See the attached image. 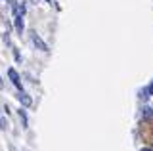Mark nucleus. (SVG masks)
I'll return each instance as SVG.
<instances>
[{
	"instance_id": "obj_3",
	"label": "nucleus",
	"mask_w": 153,
	"mask_h": 151,
	"mask_svg": "<svg viewBox=\"0 0 153 151\" xmlns=\"http://www.w3.org/2000/svg\"><path fill=\"white\" fill-rule=\"evenodd\" d=\"M8 77H10V81L13 82V86H16L17 90H23V88H21V78H19V75H17L16 69L10 67V69H8Z\"/></svg>"
},
{
	"instance_id": "obj_7",
	"label": "nucleus",
	"mask_w": 153,
	"mask_h": 151,
	"mask_svg": "<svg viewBox=\"0 0 153 151\" xmlns=\"http://www.w3.org/2000/svg\"><path fill=\"white\" fill-rule=\"evenodd\" d=\"M19 119H21L23 128H27V113H25V109H23V105L19 107Z\"/></svg>"
},
{
	"instance_id": "obj_4",
	"label": "nucleus",
	"mask_w": 153,
	"mask_h": 151,
	"mask_svg": "<svg viewBox=\"0 0 153 151\" xmlns=\"http://www.w3.org/2000/svg\"><path fill=\"white\" fill-rule=\"evenodd\" d=\"M142 119L143 121H151L153 119V107H149V105H146L142 109Z\"/></svg>"
},
{
	"instance_id": "obj_12",
	"label": "nucleus",
	"mask_w": 153,
	"mask_h": 151,
	"mask_svg": "<svg viewBox=\"0 0 153 151\" xmlns=\"http://www.w3.org/2000/svg\"><path fill=\"white\" fill-rule=\"evenodd\" d=\"M10 151H16V147H13V145H10Z\"/></svg>"
},
{
	"instance_id": "obj_6",
	"label": "nucleus",
	"mask_w": 153,
	"mask_h": 151,
	"mask_svg": "<svg viewBox=\"0 0 153 151\" xmlns=\"http://www.w3.org/2000/svg\"><path fill=\"white\" fill-rule=\"evenodd\" d=\"M13 13L16 16H25V6L23 4H13Z\"/></svg>"
},
{
	"instance_id": "obj_5",
	"label": "nucleus",
	"mask_w": 153,
	"mask_h": 151,
	"mask_svg": "<svg viewBox=\"0 0 153 151\" xmlns=\"http://www.w3.org/2000/svg\"><path fill=\"white\" fill-rule=\"evenodd\" d=\"M13 25H16V31L21 35V33H23V27H25V25H23V16H16V23H13Z\"/></svg>"
},
{
	"instance_id": "obj_2",
	"label": "nucleus",
	"mask_w": 153,
	"mask_h": 151,
	"mask_svg": "<svg viewBox=\"0 0 153 151\" xmlns=\"http://www.w3.org/2000/svg\"><path fill=\"white\" fill-rule=\"evenodd\" d=\"M31 42L36 46V50H40V52H48V46H46V42L40 38V36L36 35V33H31Z\"/></svg>"
},
{
	"instance_id": "obj_10",
	"label": "nucleus",
	"mask_w": 153,
	"mask_h": 151,
	"mask_svg": "<svg viewBox=\"0 0 153 151\" xmlns=\"http://www.w3.org/2000/svg\"><path fill=\"white\" fill-rule=\"evenodd\" d=\"M4 88V82H2V77H0V90H2Z\"/></svg>"
},
{
	"instance_id": "obj_11",
	"label": "nucleus",
	"mask_w": 153,
	"mask_h": 151,
	"mask_svg": "<svg viewBox=\"0 0 153 151\" xmlns=\"http://www.w3.org/2000/svg\"><path fill=\"white\" fill-rule=\"evenodd\" d=\"M142 151H153V149H149V147H142Z\"/></svg>"
},
{
	"instance_id": "obj_9",
	"label": "nucleus",
	"mask_w": 153,
	"mask_h": 151,
	"mask_svg": "<svg viewBox=\"0 0 153 151\" xmlns=\"http://www.w3.org/2000/svg\"><path fill=\"white\" fill-rule=\"evenodd\" d=\"M147 92H149V96H153V81L149 82V86H147Z\"/></svg>"
},
{
	"instance_id": "obj_8",
	"label": "nucleus",
	"mask_w": 153,
	"mask_h": 151,
	"mask_svg": "<svg viewBox=\"0 0 153 151\" xmlns=\"http://www.w3.org/2000/svg\"><path fill=\"white\" fill-rule=\"evenodd\" d=\"M6 128H8V122L4 121L2 117H0V130H6Z\"/></svg>"
},
{
	"instance_id": "obj_1",
	"label": "nucleus",
	"mask_w": 153,
	"mask_h": 151,
	"mask_svg": "<svg viewBox=\"0 0 153 151\" xmlns=\"http://www.w3.org/2000/svg\"><path fill=\"white\" fill-rule=\"evenodd\" d=\"M17 101H19V105H23V107H31V103H33V98L29 96L27 92H23V90H19L17 92Z\"/></svg>"
}]
</instances>
